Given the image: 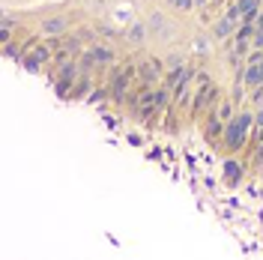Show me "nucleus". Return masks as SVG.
Instances as JSON below:
<instances>
[{"label":"nucleus","instance_id":"1","mask_svg":"<svg viewBox=\"0 0 263 260\" xmlns=\"http://www.w3.org/2000/svg\"><path fill=\"white\" fill-rule=\"evenodd\" d=\"M248 126H251V117H248V114H239V117L228 126V135H224V138H228V144H231V146H242V144H245V135H248Z\"/></svg>","mask_w":263,"mask_h":260},{"label":"nucleus","instance_id":"2","mask_svg":"<svg viewBox=\"0 0 263 260\" xmlns=\"http://www.w3.org/2000/svg\"><path fill=\"white\" fill-rule=\"evenodd\" d=\"M129 75H132V72H129V69H123L120 75L114 78V84H111V93H114L117 99H123V96H126V87H129Z\"/></svg>","mask_w":263,"mask_h":260},{"label":"nucleus","instance_id":"3","mask_svg":"<svg viewBox=\"0 0 263 260\" xmlns=\"http://www.w3.org/2000/svg\"><path fill=\"white\" fill-rule=\"evenodd\" d=\"M72 81H75V66L69 63V66H63V69H60V75H57V90H60V93H66V87H69Z\"/></svg>","mask_w":263,"mask_h":260},{"label":"nucleus","instance_id":"4","mask_svg":"<svg viewBox=\"0 0 263 260\" xmlns=\"http://www.w3.org/2000/svg\"><path fill=\"white\" fill-rule=\"evenodd\" d=\"M45 60H51V51H48V48H36V51L27 57V66H30V69H39Z\"/></svg>","mask_w":263,"mask_h":260},{"label":"nucleus","instance_id":"5","mask_svg":"<svg viewBox=\"0 0 263 260\" xmlns=\"http://www.w3.org/2000/svg\"><path fill=\"white\" fill-rule=\"evenodd\" d=\"M87 54H90V57H93L96 63H111V60H114V54H111L108 48H102V45H93V48H90Z\"/></svg>","mask_w":263,"mask_h":260},{"label":"nucleus","instance_id":"6","mask_svg":"<svg viewBox=\"0 0 263 260\" xmlns=\"http://www.w3.org/2000/svg\"><path fill=\"white\" fill-rule=\"evenodd\" d=\"M153 108H156V111L168 108V90H156V93H153Z\"/></svg>","mask_w":263,"mask_h":260},{"label":"nucleus","instance_id":"7","mask_svg":"<svg viewBox=\"0 0 263 260\" xmlns=\"http://www.w3.org/2000/svg\"><path fill=\"white\" fill-rule=\"evenodd\" d=\"M63 27H66V24H63L60 18H51V21H45L42 30H45V33H63Z\"/></svg>","mask_w":263,"mask_h":260},{"label":"nucleus","instance_id":"8","mask_svg":"<svg viewBox=\"0 0 263 260\" xmlns=\"http://www.w3.org/2000/svg\"><path fill=\"white\" fill-rule=\"evenodd\" d=\"M231 27H234V18H224V21L215 27V33H218V36H228V33H231Z\"/></svg>","mask_w":263,"mask_h":260},{"label":"nucleus","instance_id":"9","mask_svg":"<svg viewBox=\"0 0 263 260\" xmlns=\"http://www.w3.org/2000/svg\"><path fill=\"white\" fill-rule=\"evenodd\" d=\"M144 39V27H129V42H141Z\"/></svg>","mask_w":263,"mask_h":260},{"label":"nucleus","instance_id":"10","mask_svg":"<svg viewBox=\"0 0 263 260\" xmlns=\"http://www.w3.org/2000/svg\"><path fill=\"white\" fill-rule=\"evenodd\" d=\"M156 72H159V63H156V60H149V63L144 66V78H153Z\"/></svg>","mask_w":263,"mask_h":260},{"label":"nucleus","instance_id":"11","mask_svg":"<svg viewBox=\"0 0 263 260\" xmlns=\"http://www.w3.org/2000/svg\"><path fill=\"white\" fill-rule=\"evenodd\" d=\"M224 173H228V176H236V179H239V173H242V171H239V165L228 162V165H224Z\"/></svg>","mask_w":263,"mask_h":260},{"label":"nucleus","instance_id":"12","mask_svg":"<svg viewBox=\"0 0 263 260\" xmlns=\"http://www.w3.org/2000/svg\"><path fill=\"white\" fill-rule=\"evenodd\" d=\"M218 132H221V126H218V120H212V123H209V135H212V138H215V135H218Z\"/></svg>","mask_w":263,"mask_h":260},{"label":"nucleus","instance_id":"13","mask_svg":"<svg viewBox=\"0 0 263 260\" xmlns=\"http://www.w3.org/2000/svg\"><path fill=\"white\" fill-rule=\"evenodd\" d=\"M174 3H179V6H192V0H174Z\"/></svg>","mask_w":263,"mask_h":260},{"label":"nucleus","instance_id":"14","mask_svg":"<svg viewBox=\"0 0 263 260\" xmlns=\"http://www.w3.org/2000/svg\"><path fill=\"white\" fill-rule=\"evenodd\" d=\"M257 45H260V48H263V33H260V36H257Z\"/></svg>","mask_w":263,"mask_h":260},{"label":"nucleus","instance_id":"15","mask_svg":"<svg viewBox=\"0 0 263 260\" xmlns=\"http://www.w3.org/2000/svg\"><path fill=\"white\" fill-rule=\"evenodd\" d=\"M257 30H260V33H263V18H260V24H257Z\"/></svg>","mask_w":263,"mask_h":260}]
</instances>
